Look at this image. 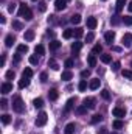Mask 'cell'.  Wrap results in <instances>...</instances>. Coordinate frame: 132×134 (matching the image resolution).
<instances>
[{
	"label": "cell",
	"instance_id": "obj_23",
	"mask_svg": "<svg viewBox=\"0 0 132 134\" xmlns=\"http://www.w3.org/2000/svg\"><path fill=\"white\" fill-rule=\"evenodd\" d=\"M70 22H71L73 25H78V24L81 22V16H79V14H75V16H71V17H70Z\"/></svg>",
	"mask_w": 132,
	"mask_h": 134
},
{
	"label": "cell",
	"instance_id": "obj_57",
	"mask_svg": "<svg viewBox=\"0 0 132 134\" xmlns=\"http://www.w3.org/2000/svg\"><path fill=\"white\" fill-rule=\"evenodd\" d=\"M112 134H118V133H112Z\"/></svg>",
	"mask_w": 132,
	"mask_h": 134
},
{
	"label": "cell",
	"instance_id": "obj_19",
	"mask_svg": "<svg viewBox=\"0 0 132 134\" xmlns=\"http://www.w3.org/2000/svg\"><path fill=\"white\" fill-rule=\"evenodd\" d=\"M59 47H61V42H59V41H51V42H50V50H51V52H56Z\"/></svg>",
	"mask_w": 132,
	"mask_h": 134
},
{
	"label": "cell",
	"instance_id": "obj_3",
	"mask_svg": "<svg viewBox=\"0 0 132 134\" xmlns=\"http://www.w3.org/2000/svg\"><path fill=\"white\" fill-rule=\"evenodd\" d=\"M47 120H48V115H47V112L42 111V112L37 114V119H36L34 123H36V126H44V125L47 123Z\"/></svg>",
	"mask_w": 132,
	"mask_h": 134
},
{
	"label": "cell",
	"instance_id": "obj_8",
	"mask_svg": "<svg viewBox=\"0 0 132 134\" xmlns=\"http://www.w3.org/2000/svg\"><path fill=\"white\" fill-rule=\"evenodd\" d=\"M123 45L124 47H131L132 45V34L131 33H126L123 36Z\"/></svg>",
	"mask_w": 132,
	"mask_h": 134
},
{
	"label": "cell",
	"instance_id": "obj_28",
	"mask_svg": "<svg viewBox=\"0 0 132 134\" xmlns=\"http://www.w3.org/2000/svg\"><path fill=\"white\" fill-rule=\"evenodd\" d=\"M62 36H64V39H70V37L75 36V33H73V30H64Z\"/></svg>",
	"mask_w": 132,
	"mask_h": 134
},
{
	"label": "cell",
	"instance_id": "obj_48",
	"mask_svg": "<svg viewBox=\"0 0 132 134\" xmlns=\"http://www.w3.org/2000/svg\"><path fill=\"white\" fill-rule=\"evenodd\" d=\"M47 78H48V76H47V73H45V72H42V73H40V81H42V83H45V81H47Z\"/></svg>",
	"mask_w": 132,
	"mask_h": 134
},
{
	"label": "cell",
	"instance_id": "obj_47",
	"mask_svg": "<svg viewBox=\"0 0 132 134\" xmlns=\"http://www.w3.org/2000/svg\"><path fill=\"white\" fill-rule=\"evenodd\" d=\"M8 11H9V13H14V11H16V3H11V5L8 6Z\"/></svg>",
	"mask_w": 132,
	"mask_h": 134
},
{
	"label": "cell",
	"instance_id": "obj_40",
	"mask_svg": "<svg viewBox=\"0 0 132 134\" xmlns=\"http://www.w3.org/2000/svg\"><path fill=\"white\" fill-rule=\"evenodd\" d=\"M123 22H124L126 25H132V16H124V17H123Z\"/></svg>",
	"mask_w": 132,
	"mask_h": 134
},
{
	"label": "cell",
	"instance_id": "obj_25",
	"mask_svg": "<svg viewBox=\"0 0 132 134\" xmlns=\"http://www.w3.org/2000/svg\"><path fill=\"white\" fill-rule=\"evenodd\" d=\"M22 76H25V78H30V80H31V76H33V70H31L30 67H27V69L23 70V73H22Z\"/></svg>",
	"mask_w": 132,
	"mask_h": 134
},
{
	"label": "cell",
	"instance_id": "obj_14",
	"mask_svg": "<svg viewBox=\"0 0 132 134\" xmlns=\"http://www.w3.org/2000/svg\"><path fill=\"white\" fill-rule=\"evenodd\" d=\"M23 37H25V41H33L34 39V30H27L25 31V34H23Z\"/></svg>",
	"mask_w": 132,
	"mask_h": 134
},
{
	"label": "cell",
	"instance_id": "obj_18",
	"mask_svg": "<svg viewBox=\"0 0 132 134\" xmlns=\"http://www.w3.org/2000/svg\"><path fill=\"white\" fill-rule=\"evenodd\" d=\"M75 130H76V126H75V123H67V126H65V134H73L75 133Z\"/></svg>",
	"mask_w": 132,
	"mask_h": 134
},
{
	"label": "cell",
	"instance_id": "obj_27",
	"mask_svg": "<svg viewBox=\"0 0 132 134\" xmlns=\"http://www.w3.org/2000/svg\"><path fill=\"white\" fill-rule=\"evenodd\" d=\"M76 114H79V115H84V114H87V108L82 104V106H78L76 108Z\"/></svg>",
	"mask_w": 132,
	"mask_h": 134
},
{
	"label": "cell",
	"instance_id": "obj_49",
	"mask_svg": "<svg viewBox=\"0 0 132 134\" xmlns=\"http://www.w3.org/2000/svg\"><path fill=\"white\" fill-rule=\"evenodd\" d=\"M0 104H2V108H3V109H6V108H8V101L5 100V98H2V101H0Z\"/></svg>",
	"mask_w": 132,
	"mask_h": 134
},
{
	"label": "cell",
	"instance_id": "obj_7",
	"mask_svg": "<svg viewBox=\"0 0 132 134\" xmlns=\"http://www.w3.org/2000/svg\"><path fill=\"white\" fill-rule=\"evenodd\" d=\"M112 114H113L115 117H120V119H121V117L126 115V111H124L123 108H113V109H112Z\"/></svg>",
	"mask_w": 132,
	"mask_h": 134
},
{
	"label": "cell",
	"instance_id": "obj_50",
	"mask_svg": "<svg viewBox=\"0 0 132 134\" xmlns=\"http://www.w3.org/2000/svg\"><path fill=\"white\" fill-rule=\"evenodd\" d=\"M65 67H67V69L73 67V61H71V59H67V61H65Z\"/></svg>",
	"mask_w": 132,
	"mask_h": 134
},
{
	"label": "cell",
	"instance_id": "obj_45",
	"mask_svg": "<svg viewBox=\"0 0 132 134\" xmlns=\"http://www.w3.org/2000/svg\"><path fill=\"white\" fill-rule=\"evenodd\" d=\"M39 9L44 13V11L47 9V3H45V2H40V3H39Z\"/></svg>",
	"mask_w": 132,
	"mask_h": 134
},
{
	"label": "cell",
	"instance_id": "obj_37",
	"mask_svg": "<svg viewBox=\"0 0 132 134\" xmlns=\"http://www.w3.org/2000/svg\"><path fill=\"white\" fill-rule=\"evenodd\" d=\"M101 97L104 98V100H110V94H109V91H101Z\"/></svg>",
	"mask_w": 132,
	"mask_h": 134
},
{
	"label": "cell",
	"instance_id": "obj_58",
	"mask_svg": "<svg viewBox=\"0 0 132 134\" xmlns=\"http://www.w3.org/2000/svg\"><path fill=\"white\" fill-rule=\"evenodd\" d=\"M33 2H37V0H33Z\"/></svg>",
	"mask_w": 132,
	"mask_h": 134
},
{
	"label": "cell",
	"instance_id": "obj_31",
	"mask_svg": "<svg viewBox=\"0 0 132 134\" xmlns=\"http://www.w3.org/2000/svg\"><path fill=\"white\" fill-rule=\"evenodd\" d=\"M9 122H11V117H9L8 114H3V115H2V123H3V125H8Z\"/></svg>",
	"mask_w": 132,
	"mask_h": 134
},
{
	"label": "cell",
	"instance_id": "obj_54",
	"mask_svg": "<svg viewBox=\"0 0 132 134\" xmlns=\"http://www.w3.org/2000/svg\"><path fill=\"white\" fill-rule=\"evenodd\" d=\"M98 134H107V130H106V128H101L98 131Z\"/></svg>",
	"mask_w": 132,
	"mask_h": 134
},
{
	"label": "cell",
	"instance_id": "obj_5",
	"mask_svg": "<svg viewBox=\"0 0 132 134\" xmlns=\"http://www.w3.org/2000/svg\"><path fill=\"white\" fill-rule=\"evenodd\" d=\"M97 25H98L97 17H87V27H89L90 30H95V28H97Z\"/></svg>",
	"mask_w": 132,
	"mask_h": 134
},
{
	"label": "cell",
	"instance_id": "obj_59",
	"mask_svg": "<svg viewBox=\"0 0 132 134\" xmlns=\"http://www.w3.org/2000/svg\"><path fill=\"white\" fill-rule=\"evenodd\" d=\"M67 2H68V0H67Z\"/></svg>",
	"mask_w": 132,
	"mask_h": 134
},
{
	"label": "cell",
	"instance_id": "obj_6",
	"mask_svg": "<svg viewBox=\"0 0 132 134\" xmlns=\"http://www.w3.org/2000/svg\"><path fill=\"white\" fill-rule=\"evenodd\" d=\"M9 92H13V84H11V83H3V84H2V94L6 95V94H9Z\"/></svg>",
	"mask_w": 132,
	"mask_h": 134
},
{
	"label": "cell",
	"instance_id": "obj_29",
	"mask_svg": "<svg viewBox=\"0 0 132 134\" xmlns=\"http://www.w3.org/2000/svg\"><path fill=\"white\" fill-rule=\"evenodd\" d=\"M34 52H36V55H44L45 53V48H44V45H36Z\"/></svg>",
	"mask_w": 132,
	"mask_h": 134
},
{
	"label": "cell",
	"instance_id": "obj_15",
	"mask_svg": "<svg viewBox=\"0 0 132 134\" xmlns=\"http://www.w3.org/2000/svg\"><path fill=\"white\" fill-rule=\"evenodd\" d=\"M128 3V0H117V6H115V9H117V13H120L123 8H124V5Z\"/></svg>",
	"mask_w": 132,
	"mask_h": 134
},
{
	"label": "cell",
	"instance_id": "obj_24",
	"mask_svg": "<svg viewBox=\"0 0 132 134\" xmlns=\"http://www.w3.org/2000/svg\"><path fill=\"white\" fill-rule=\"evenodd\" d=\"M81 47H82V42H73V44H71V52L76 53V52L81 50Z\"/></svg>",
	"mask_w": 132,
	"mask_h": 134
},
{
	"label": "cell",
	"instance_id": "obj_4",
	"mask_svg": "<svg viewBox=\"0 0 132 134\" xmlns=\"http://www.w3.org/2000/svg\"><path fill=\"white\" fill-rule=\"evenodd\" d=\"M82 104H84L87 109H95V108H97V100H95L93 97H87V98H84Z\"/></svg>",
	"mask_w": 132,
	"mask_h": 134
},
{
	"label": "cell",
	"instance_id": "obj_33",
	"mask_svg": "<svg viewBox=\"0 0 132 134\" xmlns=\"http://www.w3.org/2000/svg\"><path fill=\"white\" fill-rule=\"evenodd\" d=\"M73 33H75V37H76V39H79V37H82L84 31H82L81 28H75V30H73Z\"/></svg>",
	"mask_w": 132,
	"mask_h": 134
},
{
	"label": "cell",
	"instance_id": "obj_20",
	"mask_svg": "<svg viewBox=\"0 0 132 134\" xmlns=\"http://www.w3.org/2000/svg\"><path fill=\"white\" fill-rule=\"evenodd\" d=\"M64 81H70L71 78H73V73L70 72V70H65V72H62V76H61Z\"/></svg>",
	"mask_w": 132,
	"mask_h": 134
},
{
	"label": "cell",
	"instance_id": "obj_26",
	"mask_svg": "<svg viewBox=\"0 0 132 134\" xmlns=\"http://www.w3.org/2000/svg\"><path fill=\"white\" fill-rule=\"evenodd\" d=\"M78 89H79L81 92H84V91L87 89V81H86V80H81L79 84H78Z\"/></svg>",
	"mask_w": 132,
	"mask_h": 134
},
{
	"label": "cell",
	"instance_id": "obj_22",
	"mask_svg": "<svg viewBox=\"0 0 132 134\" xmlns=\"http://www.w3.org/2000/svg\"><path fill=\"white\" fill-rule=\"evenodd\" d=\"M99 59H101V63H104V64L112 63V56H110V55H101V56H99Z\"/></svg>",
	"mask_w": 132,
	"mask_h": 134
},
{
	"label": "cell",
	"instance_id": "obj_9",
	"mask_svg": "<svg viewBox=\"0 0 132 134\" xmlns=\"http://www.w3.org/2000/svg\"><path fill=\"white\" fill-rule=\"evenodd\" d=\"M65 6H67V0H56V2H55V8H56L58 11L65 9Z\"/></svg>",
	"mask_w": 132,
	"mask_h": 134
},
{
	"label": "cell",
	"instance_id": "obj_32",
	"mask_svg": "<svg viewBox=\"0 0 132 134\" xmlns=\"http://www.w3.org/2000/svg\"><path fill=\"white\" fill-rule=\"evenodd\" d=\"M123 126H124V123H123L121 120H115V122H113V128H115V130H121Z\"/></svg>",
	"mask_w": 132,
	"mask_h": 134
},
{
	"label": "cell",
	"instance_id": "obj_13",
	"mask_svg": "<svg viewBox=\"0 0 132 134\" xmlns=\"http://www.w3.org/2000/svg\"><path fill=\"white\" fill-rule=\"evenodd\" d=\"M14 42H16V37H14L13 34H8L6 39H5V45H6V47H13Z\"/></svg>",
	"mask_w": 132,
	"mask_h": 134
},
{
	"label": "cell",
	"instance_id": "obj_51",
	"mask_svg": "<svg viewBox=\"0 0 132 134\" xmlns=\"http://www.w3.org/2000/svg\"><path fill=\"white\" fill-rule=\"evenodd\" d=\"M112 69H113V72H117V70L120 69V63H118V61H115V63H113V67H112Z\"/></svg>",
	"mask_w": 132,
	"mask_h": 134
},
{
	"label": "cell",
	"instance_id": "obj_30",
	"mask_svg": "<svg viewBox=\"0 0 132 134\" xmlns=\"http://www.w3.org/2000/svg\"><path fill=\"white\" fill-rule=\"evenodd\" d=\"M73 103H75V98H70V100L67 101V104H65V109H64L65 112H68V111H70V109L73 108Z\"/></svg>",
	"mask_w": 132,
	"mask_h": 134
},
{
	"label": "cell",
	"instance_id": "obj_60",
	"mask_svg": "<svg viewBox=\"0 0 132 134\" xmlns=\"http://www.w3.org/2000/svg\"><path fill=\"white\" fill-rule=\"evenodd\" d=\"M104 2H106V0H104Z\"/></svg>",
	"mask_w": 132,
	"mask_h": 134
},
{
	"label": "cell",
	"instance_id": "obj_42",
	"mask_svg": "<svg viewBox=\"0 0 132 134\" xmlns=\"http://www.w3.org/2000/svg\"><path fill=\"white\" fill-rule=\"evenodd\" d=\"M101 119H103L101 115H98V114H95V115L92 117V123H98V122H101Z\"/></svg>",
	"mask_w": 132,
	"mask_h": 134
},
{
	"label": "cell",
	"instance_id": "obj_16",
	"mask_svg": "<svg viewBox=\"0 0 132 134\" xmlns=\"http://www.w3.org/2000/svg\"><path fill=\"white\" fill-rule=\"evenodd\" d=\"M48 97H50V100H51V101H55V100H58L59 94H58V91H56V89H50V92H48Z\"/></svg>",
	"mask_w": 132,
	"mask_h": 134
},
{
	"label": "cell",
	"instance_id": "obj_46",
	"mask_svg": "<svg viewBox=\"0 0 132 134\" xmlns=\"http://www.w3.org/2000/svg\"><path fill=\"white\" fill-rule=\"evenodd\" d=\"M81 76H82V78L90 76V70H82V72H81Z\"/></svg>",
	"mask_w": 132,
	"mask_h": 134
},
{
	"label": "cell",
	"instance_id": "obj_39",
	"mask_svg": "<svg viewBox=\"0 0 132 134\" xmlns=\"http://www.w3.org/2000/svg\"><path fill=\"white\" fill-rule=\"evenodd\" d=\"M123 76L128 80H132V70H123Z\"/></svg>",
	"mask_w": 132,
	"mask_h": 134
},
{
	"label": "cell",
	"instance_id": "obj_38",
	"mask_svg": "<svg viewBox=\"0 0 132 134\" xmlns=\"http://www.w3.org/2000/svg\"><path fill=\"white\" fill-rule=\"evenodd\" d=\"M101 52H103V47H101L99 44H97V45L93 47V50H92V53H93V55H97V53H101Z\"/></svg>",
	"mask_w": 132,
	"mask_h": 134
},
{
	"label": "cell",
	"instance_id": "obj_21",
	"mask_svg": "<svg viewBox=\"0 0 132 134\" xmlns=\"http://www.w3.org/2000/svg\"><path fill=\"white\" fill-rule=\"evenodd\" d=\"M17 53H28V45H25V44H20V45H17Z\"/></svg>",
	"mask_w": 132,
	"mask_h": 134
},
{
	"label": "cell",
	"instance_id": "obj_44",
	"mask_svg": "<svg viewBox=\"0 0 132 134\" xmlns=\"http://www.w3.org/2000/svg\"><path fill=\"white\" fill-rule=\"evenodd\" d=\"M93 39H95V34L93 33H89L87 36H86V42H92Z\"/></svg>",
	"mask_w": 132,
	"mask_h": 134
},
{
	"label": "cell",
	"instance_id": "obj_10",
	"mask_svg": "<svg viewBox=\"0 0 132 134\" xmlns=\"http://www.w3.org/2000/svg\"><path fill=\"white\" fill-rule=\"evenodd\" d=\"M28 86H30V78L22 76V80H19V89H25Z\"/></svg>",
	"mask_w": 132,
	"mask_h": 134
},
{
	"label": "cell",
	"instance_id": "obj_56",
	"mask_svg": "<svg viewBox=\"0 0 132 134\" xmlns=\"http://www.w3.org/2000/svg\"><path fill=\"white\" fill-rule=\"evenodd\" d=\"M128 9H129V11H131V13H132V2H131V3H129V5H128Z\"/></svg>",
	"mask_w": 132,
	"mask_h": 134
},
{
	"label": "cell",
	"instance_id": "obj_12",
	"mask_svg": "<svg viewBox=\"0 0 132 134\" xmlns=\"http://www.w3.org/2000/svg\"><path fill=\"white\" fill-rule=\"evenodd\" d=\"M104 39H106L107 44H112V42L115 41V33H113V31H107V33L104 34Z\"/></svg>",
	"mask_w": 132,
	"mask_h": 134
},
{
	"label": "cell",
	"instance_id": "obj_17",
	"mask_svg": "<svg viewBox=\"0 0 132 134\" xmlns=\"http://www.w3.org/2000/svg\"><path fill=\"white\" fill-rule=\"evenodd\" d=\"M87 63H89V66H90V67H95V66H97V56H95L93 53H92V55H89Z\"/></svg>",
	"mask_w": 132,
	"mask_h": 134
},
{
	"label": "cell",
	"instance_id": "obj_43",
	"mask_svg": "<svg viewBox=\"0 0 132 134\" xmlns=\"http://www.w3.org/2000/svg\"><path fill=\"white\" fill-rule=\"evenodd\" d=\"M14 76H16V73H14V70H8V72H6V78H8V80H13Z\"/></svg>",
	"mask_w": 132,
	"mask_h": 134
},
{
	"label": "cell",
	"instance_id": "obj_1",
	"mask_svg": "<svg viewBox=\"0 0 132 134\" xmlns=\"http://www.w3.org/2000/svg\"><path fill=\"white\" fill-rule=\"evenodd\" d=\"M19 17H23L25 20H31L33 19V13L25 3H20V6H19Z\"/></svg>",
	"mask_w": 132,
	"mask_h": 134
},
{
	"label": "cell",
	"instance_id": "obj_2",
	"mask_svg": "<svg viewBox=\"0 0 132 134\" xmlns=\"http://www.w3.org/2000/svg\"><path fill=\"white\" fill-rule=\"evenodd\" d=\"M13 109L16 111V112H23V109H25V104H23V101L20 97H16L14 100H13Z\"/></svg>",
	"mask_w": 132,
	"mask_h": 134
},
{
	"label": "cell",
	"instance_id": "obj_34",
	"mask_svg": "<svg viewBox=\"0 0 132 134\" xmlns=\"http://www.w3.org/2000/svg\"><path fill=\"white\" fill-rule=\"evenodd\" d=\"M48 66L51 67L53 70H59V66H58V63H56L55 59H50V61H48Z\"/></svg>",
	"mask_w": 132,
	"mask_h": 134
},
{
	"label": "cell",
	"instance_id": "obj_55",
	"mask_svg": "<svg viewBox=\"0 0 132 134\" xmlns=\"http://www.w3.org/2000/svg\"><path fill=\"white\" fill-rule=\"evenodd\" d=\"M0 22H2V24H5V22H6V19H5V16H0Z\"/></svg>",
	"mask_w": 132,
	"mask_h": 134
},
{
	"label": "cell",
	"instance_id": "obj_36",
	"mask_svg": "<svg viewBox=\"0 0 132 134\" xmlns=\"http://www.w3.org/2000/svg\"><path fill=\"white\" fill-rule=\"evenodd\" d=\"M13 27H14L16 30H22V28H23V25H22L19 20H13Z\"/></svg>",
	"mask_w": 132,
	"mask_h": 134
},
{
	"label": "cell",
	"instance_id": "obj_41",
	"mask_svg": "<svg viewBox=\"0 0 132 134\" xmlns=\"http://www.w3.org/2000/svg\"><path fill=\"white\" fill-rule=\"evenodd\" d=\"M30 63H31L33 66H36V64L39 63V58H37L36 55H31V56H30Z\"/></svg>",
	"mask_w": 132,
	"mask_h": 134
},
{
	"label": "cell",
	"instance_id": "obj_52",
	"mask_svg": "<svg viewBox=\"0 0 132 134\" xmlns=\"http://www.w3.org/2000/svg\"><path fill=\"white\" fill-rule=\"evenodd\" d=\"M118 22H120V19H118V16H113V19H112V24H113V25H117Z\"/></svg>",
	"mask_w": 132,
	"mask_h": 134
},
{
	"label": "cell",
	"instance_id": "obj_35",
	"mask_svg": "<svg viewBox=\"0 0 132 134\" xmlns=\"http://www.w3.org/2000/svg\"><path fill=\"white\" fill-rule=\"evenodd\" d=\"M33 104L36 108H42V106H44V100H42V98H36V100L33 101Z\"/></svg>",
	"mask_w": 132,
	"mask_h": 134
},
{
	"label": "cell",
	"instance_id": "obj_53",
	"mask_svg": "<svg viewBox=\"0 0 132 134\" xmlns=\"http://www.w3.org/2000/svg\"><path fill=\"white\" fill-rule=\"evenodd\" d=\"M14 61H16V63H19V61H20V53H17V55L14 56Z\"/></svg>",
	"mask_w": 132,
	"mask_h": 134
},
{
	"label": "cell",
	"instance_id": "obj_11",
	"mask_svg": "<svg viewBox=\"0 0 132 134\" xmlns=\"http://www.w3.org/2000/svg\"><path fill=\"white\" fill-rule=\"evenodd\" d=\"M99 84H101V81H99L98 78H93V80H90V84H89V87L92 89V91H97L99 87Z\"/></svg>",
	"mask_w": 132,
	"mask_h": 134
}]
</instances>
